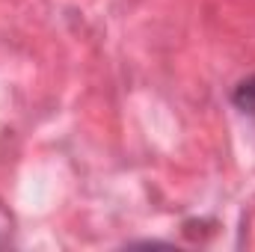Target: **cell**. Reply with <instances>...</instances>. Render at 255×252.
Instances as JSON below:
<instances>
[{"label":"cell","instance_id":"1","mask_svg":"<svg viewBox=\"0 0 255 252\" xmlns=\"http://www.w3.org/2000/svg\"><path fill=\"white\" fill-rule=\"evenodd\" d=\"M235 104L244 110V113H250V116H255V77H250V80H244L238 89H235Z\"/></svg>","mask_w":255,"mask_h":252}]
</instances>
